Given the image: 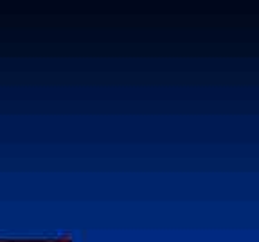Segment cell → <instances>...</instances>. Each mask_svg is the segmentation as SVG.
I'll use <instances>...</instances> for the list:
<instances>
[{
  "label": "cell",
  "instance_id": "6da1fadb",
  "mask_svg": "<svg viewBox=\"0 0 259 242\" xmlns=\"http://www.w3.org/2000/svg\"><path fill=\"white\" fill-rule=\"evenodd\" d=\"M16 242H40V240H16Z\"/></svg>",
  "mask_w": 259,
  "mask_h": 242
},
{
  "label": "cell",
  "instance_id": "7a4b0ae2",
  "mask_svg": "<svg viewBox=\"0 0 259 242\" xmlns=\"http://www.w3.org/2000/svg\"><path fill=\"white\" fill-rule=\"evenodd\" d=\"M58 242H69V240H58Z\"/></svg>",
  "mask_w": 259,
  "mask_h": 242
}]
</instances>
